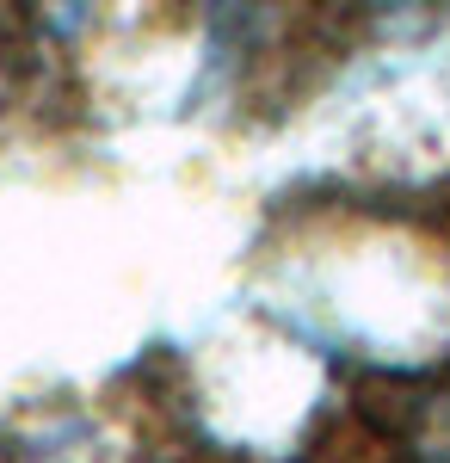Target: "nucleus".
<instances>
[{
	"label": "nucleus",
	"instance_id": "1",
	"mask_svg": "<svg viewBox=\"0 0 450 463\" xmlns=\"http://www.w3.org/2000/svg\"><path fill=\"white\" fill-rule=\"evenodd\" d=\"M419 439H426V458H432V463H450V402H438V408L426 414Z\"/></svg>",
	"mask_w": 450,
	"mask_h": 463
}]
</instances>
